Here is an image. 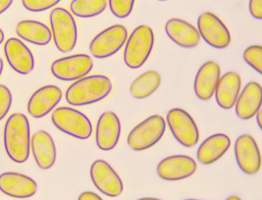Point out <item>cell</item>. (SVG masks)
Returning a JSON list of instances; mask_svg holds the SVG:
<instances>
[{
	"label": "cell",
	"instance_id": "obj_14",
	"mask_svg": "<svg viewBox=\"0 0 262 200\" xmlns=\"http://www.w3.org/2000/svg\"><path fill=\"white\" fill-rule=\"evenodd\" d=\"M4 54L9 66L20 75H29L35 68L32 51L19 38L11 37L5 42Z\"/></svg>",
	"mask_w": 262,
	"mask_h": 200
},
{
	"label": "cell",
	"instance_id": "obj_37",
	"mask_svg": "<svg viewBox=\"0 0 262 200\" xmlns=\"http://www.w3.org/2000/svg\"><path fill=\"white\" fill-rule=\"evenodd\" d=\"M228 199H241L238 196H230Z\"/></svg>",
	"mask_w": 262,
	"mask_h": 200
},
{
	"label": "cell",
	"instance_id": "obj_10",
	"mask_svg": "<svg viewBox=\"0 0 262 200\" xmlns=\"http://www.w3.org/2000/svg\"><path fill=\"white\" fill-rule=\"evenodd\" d=\"M93 68L92 57L86 54H74L55 60L51 65V73L60 81L72 82L85 77Z\"/></svg>",
	"mask_w": 262,
	"mask_h": 200
},
{
	"label": "cell",
	"instance_id": "obj_20",
	"mask_svg": "<svg viewBox=\"0 0 262 200\" xmlns=\"http://www.w3.org/2000/svg\"><path fill=\"white\" fill-rule=\"evenodd\" d=\"M168 37L183 48H194L201 42V35L191 24L179 18H172L165 24Z\"/></svg>",
	"mask_w": 262,
	"mask_h": 200
},
{
	"label": "cell",
	"instance_id": "obj_2",
	"mask_svg": "<svg viewBox=\"0 0 262 200\" xmlns=\"http://www.w3.org/2000/svg\"><path fill=\"white\" fill-rule=\"evenodd\" d=\"M112 91V82L106 76L83 77L73 82L66 92V101L73 106H84L101 101Z\"/></svg>",
	"mask_w": 262,
	"mask_h": 200
},
{
	"label": "cell",
	"instance_id": "obj_34",
	"mask_svg": "<svg viewBox=\"0 0 262 200\" xmlns=\"http://www.w3.org/2000/svg\"><path fill=\"white\" fill-rule=\"evenodd\" d=\"M256 122H257V125H258V128L259 129H262V122H261V117H262V113L261 110H259L256 114Z\"/></svg>",
	"mask_w": 262,
	"mask_h": 200
},
{
	"label": "cell",
	"instance_id": "obj_25",
	"mask_svg": "<svg viewBox=\"0 0 262 200\" xmlns=\"http://www.w3.org/2000/svg\"><path fill=\"white\" fill-rule=\"evenodd\" d=\"M160 84V74L156 71H146L132 82L130 93L136 99H144L155 94Z\"/></svg>",
	"mask_w": 262,
	"mask_h": 200
},
{
	"label": "cell",
	"instance_id": "obj_17",
	"mask_svg": "<svg viewBox=\"0 0 262 200\" xmlns=\"http://www.w3.org/2000/svg\"><path fill=\"white\" fill-rule=\"evenodd\" d=\"M121 136V122L118 116L107 111L100 115L96 124V141L99 149L110 151L117 145Z\"/></svg>",
	"mask_w": 262,
	"mask_h": 200
},
{
	"label": "cell",
	"instance_id": "obj_24",
	"mask_svg": "<svg viewBox=\"0 0 262 200\" xmlns=\"http://www.w3.org/2000/svg\"><path fill=\"white\" fill-rule=\"evenodd\" d=\"M16 34L25 41L45 47L51 41V31L46 24L35 20H23L16 26Z\"/></svg>",
	"mask_w": 262,
	"mask_h": 200
},
{
	"label": "cell",
	"instance_id": "obj_23",
	"mask_svg": "<svg viewBox=\"0 0 262 200\" xmlns=\"http://www.w3.org/2000/svg\"><path fill=\"white\" fill-rule=\"evenodd\" d=\"M231 140L225 134H215L201 143L196 157L203 165H211L218 161L228 151Z\"/></svg>",
	"mask_w": 262,
	"mask_h": 200
},
{
	"label": "cell",
	"instance_id": "obj_7",
	"mask_svg": "<svg viewBox=\"0 0 262 200\" xmlns=\"http://www.w3.org/2000/svg\"><path fill=\"white\" fill-rule=\"evenodd\" d=\"M167 124L175 140L185 147L196 145L200 130L193 118L184 109L173 108L167 113Z\"/></svg>",
	"mask_w": 262,
	"mask_h": 200
},
{
	"label": "cell",
	"instance_id": "obj_33",
	"mask_svg": "<svg viewBox=\"0 0 262 200\" xmlns=\"http://www.w3.org/2000/svg\"><path fill=\"white\" fill-rule=\"evenodd\" d=\"M14 0H0V15L10 8Z\"/></svg>",
	"mask_w": 262,
	"mask_h": 200
},
{
	"label": "cell",
	"instance_id": "obj_13",
	"mask_svg": "<svg viewBox=\"0 0 262 200\" xmlns=\"http://www.w3.org/2000/svg\"><path fill=\"white\" fill-rule=\"evenodd\" d=\"M198 165L190 156L172 155L162 159L157 165V175L168 182H176L192 176Z\"/></svg>",
	"mask_w": 262,
	"mask_h": 200
},
{
	"label": "cell",
	"instance_id": "obj_38",
	"mask_svg": "<svg viewBox=\"0 0 262 200\" xmlns=\"http://www.w3.org/2000/svg\"><path fill=\"white\" fill-rule=\"evenodd\" d=\"M158 1H166V0H158Z\"/></svg>",
	"mask_w": 262,
	"mask_h": 200
},
{
	"label": "cell",
	"instance_id": "obj_19",
	"mask_svg": "<svg viewBox=\"0 0 262 200\" xmlns=\"http://www.w3.org/2000/svg\"><path fill=\"white\" fill-rule=\"evenodd\" d=\"M221 77V68L214 61H207L202 65L194 79L193 91L198 98L206 101L214 95L218 81Z\"/></svg>",
	"mask_w": 262,
	"mask_h": 200
},
{
	"label": "cell",
	"instance_id": "obj_8",
	"mask_svg": "<svg viewBox=\"0 0 262 200\" xmlns=\"http://www.w3.org/2000/svg\"><path fill=\"white\" fill-rule=\"evenodd\" d=\"M128 38V31L123 25L111 26L96 35L90 45V51L97 59L108 58L116 54Z\"/></svg>",
	"mask_w": 262,
	"mask_h": 200
},
{
	"label": "cell",
	"instance_id": "obj_12",
	"mask_svg": "<svg viewBox=\"0 0 262 200\" xmlns=\"http://www.w3.org/2000/svg\"><path fill=\"white\" fill-rule=\"evenodd\" d=\"M235 156L238 168L246 175H256L260 171L261 155L259 147L250 135H242L237 139Z\"/></svg>",
	"mask_w": 262,
	"mask_h": 200
},
{
	"label": "cell",
	"instance_id": "obj_5",
	"mask_svg": "<svg viewBox=\"0 0 262 200\" xmlns=\"http://www.w3.org/2000/svg\"><path fill=\"white\" fill-rule=\"evenodd\" d=\"M166 129V122L160 115L146 118L132 129L127 142L134 151L149 149L162 139Z\"/></svg>",
	"mask_w": 262,
	"mask_h": 200
},
{
	"label": "cell",
	"instance_id": "obj_29",
	"mask_svg": "<svg viewBox=\"0 0 262 200\" xmlns=\"http://www.w3.org/2000/svg\"><path fill=\"white\" fill-rule=\"evenodd\" d=\"M61 0H22L25 9L30 12H43L55 7Z\"/></svg>",
	"mask_w": 262,
	"mask_h": 200
},
{
	"label": "cell",
	"instance_id": "obj_32",
	"mask_svg": "<svg viewBox=\"0 0 262 200\" xmlns=\"http://www.w3.org/2000/svg\"><path fill=\"white\" fill-rule=\"evenodd\" d=\"M79 200H101L102 198L97 195L95 192H92V191H85L83 192L82 194H80L79 196Z\"/></svg>",
	"mask_w": 262,
	"mask_h": 200
},
{
	"label": "cell",
	"instance_id": "obj_26",
	"mask_svg": "<svg viewBox=\"0 0 262 200\" xmlns=\"http://www.w3.org/2000/svg\"><path fill=\"white\" fill-rule=\"evenodd\" d=\"M107 7L106 0H72L70 10L80 18H93L103 13Z\"/></svg>",
	"mask_w": 262,
	"mask_h": 200
},
{
	"label": "cell",
	"instance_id": "obj_31",
	"mask_svg": "<svg viewBox=\"0 0 262 200\" xmlns=\"http://www.w3.org/2000/svg\"><path fill=\"white\" fill-rule=\"evenodd\" d=\"M249 10L250 15L256 19L261 20L262 19V0H250L249 3Z\"/></svg>",
	"mask_w": 262,
	"mask_h": 200
},
{
	"label": "cell",
	"instance_id": "obj_21",
	"mask_svg": "<svg viewBox=\"0 0 262 200\" xmlns=\"http://www.w3.org/2000/svg\"><path fill=\"white\" fill-rule=\"evenodd\" d=\"M261 101V84L257 82H249L238 94L235 103L237 116L241 120H250L260 110Z\"/></svg>",
	"mask_w": 262,
	"mask_h": 200
},
{
	"label": "cell",
	"instance_id": "obj_4",
	"mask_svg": "<svg viewBox=\"0 0 262 200\" xmlns=\"http://www.w3.org/2000/svg\"><path fill=\"white\" fill-rule=\"evenodd\" d=\"M49 22L56 48L62 53L72 51L77 45L78 30L71 13L65 8L56 7L50 13Z\"/></svg>",
	"mask_w": 262,
	"mask_h": 200
},
{
	"label": "cell",
	"instance_id": "obj_22",
	"mask_svg": "<svg viewBox=\"0 0 262 200\" xmlns=\"http://www.w3.org/2000/svg\"><path fill=\"white\" fill-rule=\"evenodd\" d=\"M242 87L241 76L236 72H228L220 77L216 90L215 98L222 109H232L237 101Z\"/></svg>",
	"mask_w": 262,
	"mask_h": 200
},
{
	"label": "cell",
	"instance_id": "obj_11",
	"mask_svg": "<svg viewBox=\"0 0 262 200\" xmlns=\"http://www.w3.org/2000/svg\"><path fill=\"white\" fill-rule=\"evenodd\" d=\"M90 174L95 187L101 193L110 197H117L123 192L124 186L121 177L106 161L96 160L92 164Z\"/></svg>",
	"mask_w": 262,
	"mask_h": 200
},
{
	"label": "cell",
	"instance_id": "obj_35",
	"mask_svg": "<svg viewBox=\"0 0 262 200\" xmlns=\"http://www.w3.org/2000/svg\"><path fill=\"white\" fill-rule=\"evenodd\" d=\"M4 38H5L4 33H3V31L0 29V45H2V42L4 41Z\"/></svg>",
	"mask_w": 262,
	"mask_h": 200
},
{
	"label": "cell",
	"instance_id": "obj_18",
	"mask_svg": "<svg viewBox=\"0 0 262 200\" xmlns=\"http://www.w3.org/2000/svg\"><path fill=\"white\" fill-rule=\"evenodd\" d=\"M31 147L35 161L39 169L48 170L56 162V146L47 130H37L31 139Z\"/></svg>",
	"mask_w": 262,
	"mask_h": 200
},
{
	"label": "cell",
	"instance_id": "obj_15",
	"mask_svg": "<svg viewBox=\"0 0 262 200\" xmlns=\"http://www.w3.org/2000/svg\"><path fill=\"white\" fill-rule=\"evenodd\" d=\"M0 191L13 198H30L36 194L37 184L34 179L23 174L6 172L0 175Z\"/></svg>",
	"mask_w": 262,
	"mask_h": 200
},
{
	"label": "cell",
	"instance_id": "obj_27",
	"mask_svg": "<svg viewBox=\"0 0 262 200\" xmlns=\"http://www.w3.org/2000/svg\"><path fill=\"white\" fill-rule=\"evenodd\" d=\"M136 0H108L111 13L119 19H125L131 15Z\"/></svg>",
	"mask_w": 262,
	"mask_h": 200
},
{
	"label": "cell",
	"instance_id": "obj_3",
	"mask_svg": "<svg viewBox=\"0 0 262 200\" xmlns=\"http://www.w3.org/2000/svg\"><path fill=\"white\" fill-rule=\"evenodd\" d=\"M155 46V33L149 26L137 27L126 40L124 62L131 69H139L150 56Z\"/></svg>",
	"mask_w": 262,
	"mask_h": 200
},
{
	"label": "cell",
	"instance_id": "obj_6",
	"mask_svg": "<svg viewBox=\"0 0 262 200\" xmlns=\"http://www.w3.org/2000/svg\"><path fill=\"white\" fill-rule=\"evenodd\" d=\"M51 121L64 134L79 140H88L93 134L90 119L71 107H60L53 111Z\"/></svg>",
	"mask_w": 262,
	"mask_h": 200
},
{
	"label": "cell",
	"instance_id": "obj_30",
	"mask_svg": "<svg viewBox=\"0 0 262 200\" xmlns=\"http://www.w3.org/2000/svg\"><path fill=\"white\" fill-rule=\"evenodd\" d=\"M11 106L12 94L10 90L4 84H0V121L6 117Z\"/></svg>",
	"mask_w": 262,
	"mask_h": 200
},
{
	"label": "cell",
	"instance_id": "obj_9",
	"mask_svg": "<svg viewBox=\"0 0 262 200\" xmlns=\"http://www.w3.org/2000/svg\"><path fill=\"white\" fill-rule=\"evenodd\" d=\"M198 31L203 40L216 49H225L231 43V34L218 16L203 12L198 19Z\"/></svg>",
	"mask_w": 262,
	"mask_h": 200
},
{
	"label": "cell",
	"instance_id": "obj_28",
	"mask_svg": "<svg viewBox=\"0 0 262 200\" xmlns=\"http://www.w3.org/2000/svg\"><path fill=\"white\" fill-rule=\"evenodd\" d=\"M244 60L258 74H262V47L251 46L244 51Z\"/></svg>",
	"mask_w": 262,
	"mask_h": 200
},
{
	"label": "cell",
	"instance_id": "obj_16",
	"mask_svg": "<svg viewBox=\"0 0 262 200\" xmlns=\"http://www.w3.org/2000/svg\"><path fill=\"white\" fill-rule=\"evenodd\" d=\"M62 99V91L53 84L38 88L29 99L28 112L36 119L46 117Z\"/></svg>",
	"mask_w": 262,
	"mask_h": 200
},
{
	"label": "cell",
	"instance_id": "obj_1",
	"mask_svg": "<svg viewBox=\"0 0 262 200\" xmlns=\"http://www.w3.org/2000/svg\"><path fill=\"white\" fill-rule=\"evenodd\" d=\"M3 141L5 151L13 162L25 163L31 152V129L30 122L23 113H14L7 119Z\"/></svg>",
	"mask_w": 262,
	"mask_h": 200
},
{
	"label": "cell",
	"instance_id": "obj_36",
	"mask_svg": "<svg viewBox=\"0 0 262 200\" xmlns=\"http://www.w3.org/2000/svg\"><path fill=\"white\" fill-rule=\"evenodd\" d=\"M3 67H4V64H3V60L0 57V77H1V74H2V71H3Z\"/></svg>",
	"mask_w": 262,
	"mask_h": 200
}]
</instances>
